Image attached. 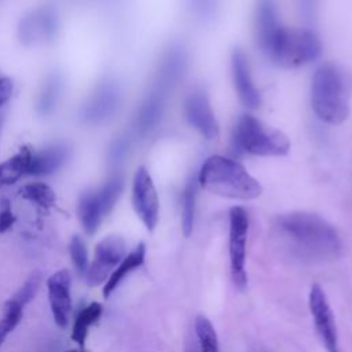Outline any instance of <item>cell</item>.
<instances>
[{
    "instance_id": "6da1fadb",
    "label": "cell",
    "mask_w": 352,
    "mask_h": 352,
    "mask_svg": "<svg viewBox=\"0 0 352 352\" xmlns=\"http://www.w3.org/2000/svg\"><path fill=\"white\" fill-rule=\"evenodd\" d=\"M272 231L280 249L302 263H329L342 252V242L337 230L315 213L289 212L279 214L274 220Z\"/></svg>"
},
{
    "instance_id": "7a4b0ae2",
    "label": "cell",
    "mask_w": 352,
    "mask_h": 352,
    "mask_svg": "<svg viewBox=\"0 0 352 352\" xmlns=\"http://www.w3.org/2000/svg\"><path fill=\"white\" fill-rule=\"evenodd\" d=\"M352 80L337 63L320 65L311 80V106L324 124H342L349 114Z\"/></svg>"
},
{
    "instance_id": "3957f363",
    "label": "cell",
    "mask_w": 352,
    "mask_h": 352,
    "mask_svg": "<svg viewBox=\"0 0 352 352\" xmlns=\"http://www.w3.org/2000/svg\"><path fill=\"white\" fill-rule=\"evenodd\" d=\"M199 187L224 198L254 199L261 195L263 187L242 164L224 155H210L201 165L197 175Z\"/></svg>"
},
{
    "instance_id": "277c9868",
    "label": "cell",
    "mask_w": 352,
    "mask_h": 352,
    "mask_svg": "<svg viewBox=\"0 0 352 352\" xmlns=\"http://www.w3.org/2000/svg\"><path fill=\"white\" fill-rule=\"evenodd\" d=\"M231 148L235 154L282 157L289 153L290 140L282 131L260 118L252 114H242L232 126Z\"/></svg>"
},
{
    "instance_id": "5b68a950",
    "label": "cell",
    "mask_w": 352,
    "mask_h": 352,
    "mask_svg": "<svg viewBox=\"0 0 352 352\" xmlns=\"http://www.w3.org/2000/svg\"><path fill=\"white\" fill-rule=\"evenodd\" d=\"M320 54L322 43L315 32L282 25L264 56L276 66L293 69L316 60Z\"/></svg>"
},
{
    "instance_id": "8992f818",
    "label": "cell",
    "mask_w": 352,
    "mask_h": 352,
    "mask_svg": "<svg viewBox=\"0 0 352 352\" xmlns=\"http://www.w3.org/2000/svg\"><path fill=\"white\" fill-rule=\"evenodd\" d=\"M228 256L231 278L236 287L243 289L248 285L246 243L249 231V216L245 208L232 206L228 212Z\"/></svg>"
},
{
    "instance_id": "52a82bcc",
    "label": "cell",
    "mask_w": 352,
    "mask_h": 352,
    "mask_svg": "<svg viewBox=\"0 0 352 352\" xmlns=\"http://www.w3.org/2000/svg\"><path fill=\"white\" fill-rule=\"evenodd\" d=\"M183 114L191 128L208 140L219 138V122L208 94L202 88H192L183 100Z\"/></svg>"
},
{
    "instance_id": "ba28073f",
    "label": "cell",
    "mask_w": 352,
    "mask_h": 352,
    "mask_svg": "<svg viewBox=\"0 0 352 352\" xmlns=\"http://www.w3.org/2000/svg\"><path fill=\"white\" fill-rule=\"evenodd\" d=\"M132 205L144 227L153 231L158 223L160 199L154 182L144 166H139L133 176Z\"/></svg>"
},
{
    "instance_id": "9c48e42d",
    "label": "cell",
    "mask_w": 352,
    "mask_h": 352,
    "mask_svg": "<svg viewBox=\"0 0 352 352\" xmlns=\"http://www.w3.org/2000/svg\"><path fill=\"white\" fill-rule=\"evenodd\" d=\"M125 241L118 235L103 238L95 248V257L85 272V279L89 286L106 283L111 272L125 257Z\"/></svg>"
},
{
    "instance_id": "30bf717a",
    "label": "cell",
    "mask_w": 352,
    "mask_h": 352,
    "mask_svg": "<svg viewBox=\"0 0 352 352\" xmlns=\"http://www.w3.org/2000/svg\"><path fill=\"white\" fill-rule=\"evenodd\" d=\"M188 67V52L184 45L176 43L169 45L162 54L151 89L169 96L175 87L183 80Z\"/></svg>"
},
{
    "instance_id": "8fae6325",
    "label": "cell",
    "mask_w": 352,
    "mask_h": 352,
    "mask_svg": "<svg viewBox=\"0 0 352 352\" xmlns=\"http://www.w3.org/2000/svg\"><path fill=\"white\" fill-rule=\"evenodd\" d=\"M308 307L316 333L327 352H340L338 333L334 315L326 297V293L318 283L312 285L309 289Z\"/></svg>"
},
{
    "instance_id": "7c38bea8",
    "label": "cell",
    "mask_w": 352,
    "mask_h": 352,
    "mask_svg": "<svg viewBox=\"0 0 352 352\" xmlns=\"http://www.w3.org/2000/svg\"><path fill=\"white\" fill-rule=\"evenodd\" d=\"M121 103V92L116 82H102L81 109V118L87 124H100L114 116Z\"/></svg>"
},
{
    "instance_id": "4fadbf2b",
    "label": "cell",
    "mask_w": 352,
    "mask_h": 352,
    "mask_svg": "<svg viewBox=\"0 0 352 352\" xmlns=\"http://www.w3.org/2000/svg\"><path fill=\"white\" fill-rule=\"evenodd\" d=\"M58 30V16L52 7H40L25 15L18 28L25 44H38L52 40Z\"/></svg>"
},
{
    "instance_id": "5bb4252c",
    "label": "cell",
    "mask_w": 352,
    "mask_h": 352,
    "mask_svg": "<svg viewBox=\"0 0 352 352\" xmlns=\"http://www.w3.org/2000/svg\"><path fill=\"white\" fill-rule=\"evenodd\" d=\"M231 74L235 92L242 104L249 109H257L261 103V96L253 81L249 59L241 48H234L231 52Z\"/></svg>"
},
{
    "instance_id": "9a60e30c",
    "label": "cell",
    "mask_w": 352,
    "mask_h": 352,
    "mask_svg": "<svg viewBox=\"0 0 352 352\" xmlns=\"http://www.w3.org/2000/svg\"><path fill=\"white\" fill-rule=\"evenodd\" d=\"M70 285L72 276L67 270H59L47 279L48 287V300L55 323L63 329L67 326L69 315L72 309V297H70Z\"/></svg>"
},
{
    "instance_id": "2e32d148",
    "label": "cell",
    "mask_w": 352,
    "mask_h": 352,
    "mask_svg": "<svg viewBox=\"0 0 352 352\" xmlns=\"http://www.w3.org/2000/svg\"><path fill=\"white\" fill-rule=\"evenodd\" d=\"M282 25L275 1L257 0L254 7V37L257 47L263 54L268 50Z\"/></svg>"
},
{
    "instance_id": "e0dca14e",
    "label": "cell",
    "mask_w": 352,
    "mask_h": 352,
    "mask_svg": "<svg viewBox=\"0 0 352 352\" xmlns=\"http://www.w3.org/2000/svg\"><path fill=\"white\" fill-rule=\"evenodd\" d=\"M166 100L168 96L154 89L148 91L133 118V133L136 136H146L158 125L164 116Z\"/></svg>"
},
{
    "instance_id": "ac0fdd59",
    "label": "cell",
    "mask_w": 352,
    "mask_h": 352,
    "mask_svg": "<svg viewBox=\"0 0 352 352\" xmlns=\"http://www.w3.org/2000/svg\"><path fill=\"white\" fill-rule=\"evenodd\" d=\"M69 158V148L65 144L55 143L40 151H33L29 162L28 175L44 176L56 172Z\"/></svg>"
},
{
    "instance_id": "d6986e66",
    "label": "cell",
    "mask_w": 352,
    "mask_h": 352,
    "mask_svg": "<svg viewBox=\"0 0 352 352\" xmlns=\"http://www.w3.org/2000/svg\"><path fill=\"white\" fill-rule=\"evenodd\" d=\"M146 257V245L142 242L139 243L131 253H128L121 263L116 267V270L111 272L109 279L106 280L103 286V297L107 298L110 294L118 287V285L136 268H139L144 263Z\"/></svg>"
},
{
    "instance_id": "ffe728a7",
    "label": "cell",
    "mask_w": 352,
    "mask_h": 352,
    "mask_svg": "<svg viewBox=\"0 0 352 352\" xmlns=\"http://www.w3.org/2000/svg\"><path fill=\"white\" fill-rule=\"evenodd\" d=\"M78 217L87 234L94 235L106 214L95 191L84 192L78 201Z\"/></svg>"
},
{
    "instance_id": "44dd1931",
    "label": "cell",
    "mask_w": 352,
    "mask_h": 352,
    "mask_svg": "<svg viewBox=\"0 0 352 352\" xmlns=\"http://www.w3.org/2000/svg\"><path fill=\"white\" fill-rule=\"evenodd\" d=\"M32 153L30 148L22 147L15 155L0 164V187L14 184L28 173Z\"/></svg>"
},
{
    "instance_id": "7402d4cb",
    "label": "cell",
    "mask_w": 352,
    "mask_h": 352,
    "mask_svg": "<svg viewBox=\"0 0 352 352\" xmlns=\"http://www.w3.org/2000/svg\"><path fill=\"white\" fill-rule=\"evenodd\" d=\"M102 312H103L102 304L94 301L77 314L74 324H73L72 338H73V341L77 342V345L81 349L85 348V340H87L88 329L100 319Z\"/></svg>"
},
{
    "instance_id": "603a6c76",
    "label": "cell",
    "mask_w": 352,
    "mask_h": 352,
    "mask_svg": "<svg viewBox=\"0 0 352 352\" xmlns=\"http://www.w3.org/2000/svg\"><path fill=\"white\" fill-rule=\"evenodd\" d=\"M198 180L197 175H192L184 184L182 191V231L186 236L192 232L194 217H195V205H197V194H198Z\"/></svg>"
},
{
    "instance_id": "cb8c5ba5",
    "label": "cell",
    "mask_w": 352,
    "mask_h": 352,
    "mask_svg": "<svg viewBox=\"0 0 352 352\" xmlns=\"http://www.w3.org/2000/svg\"><path fill=\"white\" fill-rule=\"evenodd\" d=\"M62 89H63V82L58 74H51L47 77L37 98V110L40 114L47 116L55 110L60 99Z\"/></svg>"
},
{
    "instance_id": "d4e9b609",
    "label": "cell",
    "mask_w": 352,
    "mask_h": 352,
    "mask_svg": "<svg viewBox=\"0 0 352 352\" xmlns=\"http://www.w3.org/2000/svg\"><path fill=\"white\" fill-rule=\"evenodd\" d=\"M194 331L197 338L195 342L199 352H220L217 333L212 322L206 316L198 315L195 318Z\"/></svg>"
},
{
    "instance_id": "484cf974",
    "label": "cell",
    "mask_w": 352,
    "mask_h": 352,
    "mask_svg": "<svg viewBox=\"0 0 352 352\" xmlns=\"http://www.w3.org/2000/svg\"><path fill=\"white\" fill-rule=\"evenodd\" d=\"M19 194L26 201H30L44 209H48L55 204V192L45 183H29L19 190Z\"/></svg>"
},
{
    "instance_id": "4316f807",
    "label": "cell",
    "mask_w": 352,
    "mask_h": 352,
    "mask_svg": "<svg viewBox=\"0 0 352 352\" xmlns=\"http://www.w3.org/2000/svg\"><path fill=\"white\" fill-rule=\"evenodd\" d=\"M23 315V305L15 298H10L4 304V315L0 319V345L4 342L7 336L18 326Z\"/></svg>"
},
{
    "instance_id": "83f0119b",
    "label": "cell",
    "mask_w": 352,
    "mask_h": 352,
    "mask_svg": "<svg viewBox=\"0 0 352 352\" xmlns=\"http://www.w3.org/2000/svg\"><path fill=\"white\" fill-rule=\"evenodd\" d=\"M220 0H186L188 12L199 22H210L219 11Z\"/></svg>"
},
{
    "instance_id": "f1b7e54d",
    "label": "cell",
    "mask_w": 352,
    "mask_h": 352,
    "mask_svg": "<svg viewBox=\"0 0 352 352\" xmlns=\"http://www.w3.org/2000/svg\"><path fill=\"white\" fill-rule=\"evenodd\" d=\"M69 252H70L72 260L76 265V270L81 275H85V272L88 270V253H87L84 241L78 235H74L72 238L70 245H69Z\"/></svg>"
},
{
    "instance_id": "f546056e",
    "label": "cell",
    "mask_w": 352,
    "mask_h": 352,
    "mask_svg": "<svg viewBox=\"0 0 352 352\" xmlns=\"http://www.w3.org/2000/svg\"><path fill=\"white\" fill-rule=\"evenodd\" d=\"M40 283H41V276L40 274L36 272L23 283V286L16 292V294L12 298H15L18 302H21L25 307L34 297Z\"/></svg>"
},
{
    "instance_id": "4dcf8cb0",
    "label": "cell",
    "mask_w": 352,
    "mask_h": 352,
    "mask_svg": "<svg viewBox=\"0 0 352 352\" xmlns=\"http://www.w3.org/2000/svg\"><path fill=\"white\" fill-rule=\"evenodd\" d=\"M131 148V138L129 136H120L117 138L110 148H109V161L111 164H120Z\"/></svg>"
},
{
    "instance_id": "1f68e13d",
    "label": "cell",
    "mask_w": 352,
    "mask_h": 352,
    "mask_svg": "<svg viewBox=\"0 0 352 352\" xmlns=\"http://www.w3.org/2000/svg\"><path fill=\"white\" fill-rule=\"evenodd\" d=\"M15 223V216L11 209V204L7 199H3L0 204V234L8 231Z\"/></svg>"
},
{
    "instance_id": "d6a6232c",
    "label": "cell",
    "mask_w": 352,
    "mask_h": 352,
    "mask_svg": "<svg viewBox=\"0 0 352 352\" xmlns=\"http://www.w3.org/2000/svg\"><path fill=\"white\" fill-rule=\"evenodd\" d=\"M12 88V80L0 73V107H3L11 99Z\"/></svg>"
},
{
    "instance_id": "836d02e7",
    "label": "cell",
    "mask_w": 352,
    "mask_h": 352,
    "mask_svg": "<svg viewBox=\"0 0 352 352\" xmlns=\"http://www.w3.org/2000/svg\"><path fill=\"white\" fill-rule=\"evenodd\" d=\"M316 1L318 0H298L301 12L307 21H311L315 15V8H316Z\"/></svg>"
},
{
    "instance_id": "e575fe53",
    "label": "cell",
    "mask_w": 352,
    "mask_h": 352,
    "mask_svg": "<svg viewBox=\"0 0 352 352\" xmlns=\"http://www.w3.org/2000/svg\"><path fill=\"white\" fill-rule=\"evenodd\" d=\"M186 352H199L197 342L192 340H188V342L186 344Z\"/></svg>"
},
{
    "instance_id": "d590c367",
    "label": "cell",
    "mask_w": 352,
    "mask_h": 352,
    "mask_svg": "<svg viewBox=\"0 0 352 352\" xmlns=\"http://www.w3.org/2000/svg\"><path fill=\"white\" fill-rule=\"evenodd\" d=\"M66 352H80V351H77V349H70V351H66Z\"/></svg>"
}]
</instances>
